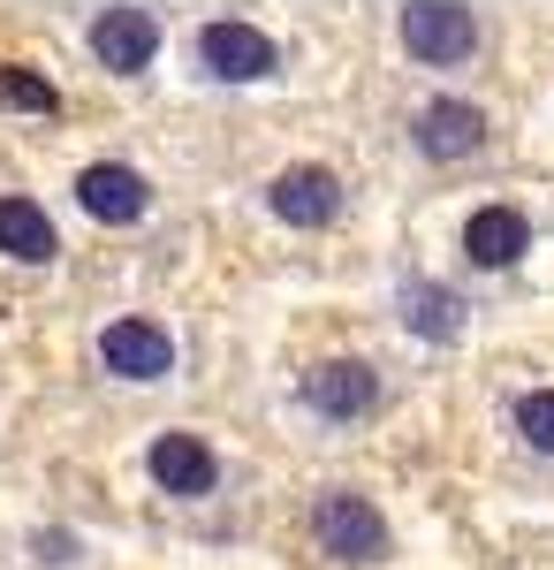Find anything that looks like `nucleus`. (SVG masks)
<instances>
[{"label": "nucleus", "mask_w": 554, "mask_h": 570, "mask_svg": "<svg viewBox=\"0 0 554 570\" xmlns=\"http://www.w3.org/2000/svg\"><path fill=\"white\" fill-rule=\"evenodd\" d=\"M0 252L16 266H46L61 252V236H53V214H46L39 198H23V190H0Z\"/></svg>", "instance_id": "13"}, {"label": "nucleus", "mask_w": 554, "mask_h": 570, "mask_svg": "<svg viewBox=\"0 0 554 570\" xmlns=\"http://www.w3.org/2000/svg\"><path fill=\"white\" fill-rule=\"evenodd\" d=\"M39 563H77V532H31Z\"/></svg>", "instance_id": "16"}, {"label": "nucleus", "mask_w": 554, "mask_h": 570, "mask_svg": "<svg viewBox=\"0 0 554 570\" xmlns=\"http://www.w3.org/2000/svg\"><path fill=\"white\" fill-rule=\"evenodd\" d=\"M0 107H16V115H61V91L46 85L39 69H16V61H0Z\"/></svg>", "instance_id": "14"}, {"label": "nucleus", "mask_w": 554, "mask_h": 570, "mask_svg": "<svg viewBox=\"0 0 554 570\" xmlns=\"http://www.w3.org/2000/svg\"><path fill=\"white\" fill-rule=\"evenodd\" d=\"M510 419H516V434H524L532 456H554V389H524L510 403Z\"/></svg>", "instance_id": "15"}, {"label": "nucleus", "mask_w": 554, "mask_h": 570, "mask_svg": "<svg viewBox=\"0 0 554 570\" xmlns=\"http://www.w3.org/2000/svg\"><path fill=\"white\" fill-rule=\"evenodd\" d=\"M311 540H319V556H335L342 570H373V563L395 556V532H387L380 502L357 494V487H327V494L311 502Z\"/></svg>", "instance_id": "1"}, {"label": "nucleus", "mask_w": 554, "mask_h": 570, "mask_svg": "<svg viewBox=\"0 0 554 570\" xmlns=\"http://www.w3.org/2000/svg\"><path fill=\"white\" fill-rule=\"evenodd\" d=\"M395 312H403V327L433 343V351H448L456 335H464V297L448 289V282H433V274H410L403 289H395Z\"/></svg>", "instance_id": "11"}, {"label": "nucleus", "mask_w": 554, "mask_h": 570, "mask_svg": "<svg viewBox=\"0 0 554 570\" xmlns=\"http://www.w3.org/2000/svg\"><path fill=\"white\" fill-rule=\"evenodd\" d=\"M304 411L327 419V426H357L380 411V365L373 357H327L304 373Z\"/></svg>", "instance_id": "5"}, {"label": "nucleus", "mask_w": 554, "mask_h": 570, "mask_svg": "<svg viewBox=\"0 0 554 570\" xmlns=\"http://www.w3.org/2000/svg\"><path fill=\"white\" fill-rule=\"evenodd\" d=\"M91 351H99V365H107L115 381H137V389H152V381H168V373H175V335L160 327V320H145V312L107 320Z\"/></svg>", "instance_id": "4"}, {"label": "nucleus", "mask_w": 554, "mask_h": 570, "mask_svg": "<svg viewBox=\"0 0 554 570\" xmlns=\"http://www.w3.org/2000/svg\"><path fill=\"white\" fill-rule=\"evenodd\" d=\"M198 69L214 85H266V77H281V46L244 16H214L198 31Z\"/></svg>", "instance_id": "3"}, {"label": "nucleus", "mask_w": 554, "mask_h": 570, "mask_svg": "<svg viewBox=\"0 0 554 570\" xmlns=\"http://www.w3.org/2000/svg\"><path fill=\"white\" fill-rule=\"evenodd\" d=\"M410 145H418L426 160H471V153L486 145V107L441 91V99H426V107L410 115Z\"/></svg>", "instance_id": "9"}, {"label": "nucleus", "mask_w": 554, "mask_h": 570, "mask_svg": "<svg viewBox=\"0 0 554 570\" xmlns=\"http://www.w3.org/2000/svg\"><path fill=\"white\" fill-rule=\"evenodd\" d=\"M77 206L91 220H107V228H137V220L152 214V183L122 168V160H91L85 176H77Z\"/></svg>", "instance_id": "10"}, {"label": "nucleus", "mask_w": 554, "mask_h": 570, "mask_svg": "<svg viewBox=\"0 0 554 570\" xmlns=\"http://www.w3.org/2000/svg\"><path fill=\"white\" fill-rule=\"evenodd\" d=\"M524 252H532V220L516 214V206H478L464 220V259L478 274H510Z\"/></svg>", "instance_id": "12"}, {"label": "nucleus", "mask_w": 554, "mask_h": 570, "mask_svg": "<svg viewBox=\"0 0 554 570\" xmlns=\"http://www.w3.org/2000/svg\"><path fill=\"white\" fill-rule=\"evenodd\" d=\"M91 61L115 69V77H145L160 61V16L152 8H99L91 16Z\"/></svg>", "instance_id": "7"}, {"label": "nucleus", "mask_w": 554, "mask_h": 570, "mask_svg": "<svg viewBox=\"0 0 554 570\" xmlns=\"http://www.w3.org/2000/svg\"><path fill=\"white\" fill-rule=\"evenodd\" d=\"M145 472H152V487L175 494V502H206L220 487V456L206 449V434L168 426V434H152V449H145Z\"/></svg>", "instance_id": "8"}, {"label": "nucleus", "mask_w": 554, "mask_h": 570, "mask_svg": "<svg viewBox=\"0 0 554 570\" xmlns=\"http://www.w3.org/2000/svg\"><path fill=\"white\" fill-rule=\"evenodd\" d=\"M395 31H403V53L426 61V69H464L471 53H478V39H486L464 0H410Z\"/></svg>", "instance_id": "2"}, {"label": "nucleus", "mask_w": 554, "mask_h": 570, "mask_svg": "<svg viewBox=\"0 0 554 570\" xmlns=\"http://www.w3.org/2000/svg\"><path fill=\"white\" fill-rule=\"evenodd\" d=\"M266 214L289 228H335L342 220V176L327 160H289L281 176L266 183Z\"/></svg>", "instance_id": "6"}]
</instances>
